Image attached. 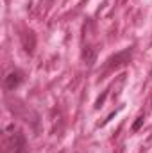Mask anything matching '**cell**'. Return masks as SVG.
<instances>
[{"mask_svg":"<svg viewBox=\"0 0 152 153\" xmlns=\"http://www.w3.org/2000/svg\"><path fill=\"white\" fill-rule=\"evenodd\" d=\"M82 61L86 62V66H93L95 61H97V50L93 46H84L82 48Z\"/></svg>","mask_w":152,"mask_h":153,"instance_id":"obj_5","label":"cell"},{"mask_svg":"<svg viewBox=\"0 0 152 153\" xmlns=\"http://www.w3.org/2000/svg\"><path fill=\"white\" fill-rule=\"evenodd\" d=\"M143 121H145V119H143V116H140V117H136V121L132 123V132H138V130L141 128V125H143Z\"/></svg>","mask_w":152,"mask_h":153,"instance_id":"obj_7","label":"cell"},{"mask_svg":"<svg viewBox=\"0 0 152 153\" xmlns=\"http://www.w3.org/2000/svg\"><path fill=\"white\" fill-rule=\"evenodd\" d=\"M22 43H23L25 52H27V53H32L34 48H36V36H34V32H32V30L23 32V36H22Z\"/></svg>","mask_w":152,"mask_h":153,"instance_id":"obj_4","label":"cell"},{"mask_svg":"<svg viewBox=\"0 0 152 153\" xmlns=\"http://www.w3.org/2000/svg\"><path fill=\"white\" fill-rule=\"evenodd\" d=\"M11 146H13V153H25V146H27V143H25V137H23L22 132H16V134L13 135Z\"/></svg>","mask_w":152,"mask_h":153,"instance_id":"obj_3","label":"cell"},{"mask_svg":"<svg viewBox=\"0 0 152 153\" xmlns=\"http://www.w3.org/2000/svg\"><path fill=\"white\" fill-rule=\"evenodd\" d=\"M114 116H116V112H111V114L108 116V119H104V121H102V123H100V125H106V123H108V121H111V119H113Z\"/></svg>","mask_w":152,"mask_h":153,"instance_id":"obj_8","label":"cell"},{"mask_svg":"<svg viewBox=\"0 0 152 153\" xmlns=\"http://www.w3.org/2000/svg\"><path fill=\"white\" fill-rule=\"evenodd\" d=\"M22 82H23V75H22V71L14 70V71H11L9 75L5 76L4 85H5V89H7V91H14V89H16Z\"/></svg>","mask_w":152,"mask_h":153,"instance_id":"obj_2","label":"cell"},{"mask_svg":"<svg viewBox=\"0 0 152 153\" xmlns=\"http://www.w3.org/2000/svg\"><path fill=\"white\" fill-rule=\"evenodd\" d=\"M106 98H108V91H104L99 98H97V102H95V109H100L102 105H104V102H106Z\"/></svg>","mask_w":152,"mask_h":153,"instance_id":"obj_6","label":"cell"},{"mask_svg":"<svg viewBox=\"0 0 152 153\" xmlns=\"http://www.w3.org/2000/svg\"><path fill=\"white\" fill-rule=\"evenodd\" d=\"M131 55H132V48H125V50L114 53V55H111V57L106 61V68H108V70H113V68L123 66L125 62L131 61Z\"/></svg>","mask_w":152,"mask_h":153,"instance_id":"obj_1","label":"cell"}]
</instances>
